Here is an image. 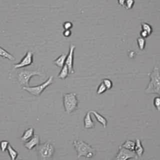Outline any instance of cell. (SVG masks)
<instances>
[{
    "label": "cell",
    "instance_id": "6da1fadb",
    "mask_svg": "<svg viewBox=\"0 0 160 160\" xmlns=\"http://www.w3.org/2000/svg\"><path fill=\"white\" fill-rule=\"evenodd\" d=\"M149 83L144 90L146 94H157L160 96V71L158 68L154 67L149 73Z\"/></svg>",
    "mask_w": 160,
    "mask_h": 160
},
{
    "label": "cell",
    "instance_id": "7a4b0ae2",
    "mask_svg": "<svg viewBox=\"0 0 160 160\" xmlns=\"http://www.w3.org/2000/svg\"><path fill=\"white\" fill-rule=\"evenodd\" d=\"M73 145L77 153L78 159L81 157L91 159L95 154V149L82 140L75 139L73 143Z\"/></svg>",
    "mask_w": 160,
    "mask_h": 160
},
{
    "label": "cell",
    "instance_id": "3957f363",
    "mask_svg": "<svg viewBox=\"0 0 160 160\" xmlns=\"http://www.w3.org/2000/svg\"><path fill=\"white\" fill-rule=\"evenodd\" d=\"M55 153V146L49 141L39 144L37 147V153L39 160H53Z\"/></svg>",
    "mask_w": 160,
    "mask_h": 160
},
{
    "label": "cell",
    "instance_id": "277c9868",
    "mask_svg": "<svg viewBox=\"0 0 160 160\" xmlns=\"http://www.w3.org/2000/svg\"><path fill=\"white\" fill-rule=\"evenodd\" d=\"M63 103L66 113L71 114L74 112L78 106V100L75 93H66L63 96Z\"/></svg>",
    "mask_w": 160,
    "mask_h": 160
},
{
    "label": "cell",
    "instance_id": "5b68a950",
    "mask_svg": "<svg viewBox=\"0 0 160 160\" xmlns=\"http://www.w3.org/2000/svg\"><path fill=\"white\" fill-rule=\"evenodd\" d=\"M43 72L39 70L30 71L22 70L18 71L17 74V79L21 85L23 86H29L31 79L34 76H42Z\"/></svg>",
    "mask_w": 160,
    "mask_h": 160
},
{
    "label": "cell",
    "instance_id": "8992f818",
    "mask_svg": "<svg viewBox=\"0 0 160 160\" xmlns=\"http://www.w3.org/2000/svg\"><path fill=\"white\" fill-rule=\"evenodd\" d=\"M53 83V76H51L48 78V79L44 83L41 85L34 86H23V89L29 93L35 96H39L50 85H51Z\"/></svg>",
    "mask_w": 160,
    "mask_h": 160
},
{
    "label": "cell",
    "instance_id": "52a82bcc",
    "mask_svg": "<svg viewBox=\"0 0 160 160\" xmlns=\"http://www.w3.org/2000/svg\"><path fill=\"white\" fill-rule=\"evenodd\" d=\"M138 158V156L134 151H129L123 148L121 146H120L115 160H129L130 159H137Z\"/></svg>",
    "mask_w": 160,
    "mask_h": 160
},
{
    "label": "cell",
    "instance_id": "ba28073f",
    "mask_svg": "<svg viewBox=\"0 0 160 160\" xmlns=\"http://www.w3.org/2000/svg\"><path fill=\"white\" fill-rule=\"evenodd\" d=\"M33 63V52L31 51H28L25 57L17 64L14 65V68L21 69L25 68L26 66H31Z\"/></svg>",
    "mask_w": 160,
    "mask_h": 160
},
{
    "label": "cell",
    "instance_id": "9c48e42d",
    "mask_svg": "<svg viewBox=\"0 0 160 160\" xmlns=\"http://www.w3.org/2000/svg\"><path fill=\"white\" fill-rule=\"evenodd\" d=\"M76 48V46L74 44H71L70 46V50L68 55L66 56L65 65L68 66L69 70L70 75H73L75 73L74 70V53Z\"/></svg>",
    "mask_w": 160,
    "mask_h": 160
},
{
    "label": "cell",
    "instance_id": "30bf717a",
    "mask_svg": "<svg viewBox=\"0 0 160 160\" xmlns=\"http://www.w3.org/2000/svg\"><path fill=\"white\" fill-rule=\"evenodd\" d=\"M39 136L38 135H34L31 138L25 143L24 146L28 150H31L39 144Z\"/></svg>",
    "mask_w": 160,
    "mask_h": 160
},
{
    "label": "cell",
    "instance_id": "8fae6325",
    "mask_svg": "<svg viewBox=\"0 0 160 160\" xmlns=\"http://www.w3.org/2000/svg\"><path fill=\"white\" fill-rule=\"evenodd\" d=\"M91 111L86 113L84 118V127L85 129L89 130L93 129L95 126L94 122L91 118Z\"/></svg>",
    "mask_w": 160,
    "mask_h": 160
},
{
    "label": "cell",
    "instance_id": "7c38bea8",
    "mask_svg": "<svg viewBox=\"0 0 160 160\" xmlns=\"http://www.w3.org/2000/svg\"><path fill=\"white\" fill-rule=\"evenodd\" d=\"M134 151L138 158H141L144 154V149L142 145V142L139 139H136L135 141V147Z\"/></svg>",
    "mask_w": 160,
    "mask_h": 160
},
{
    "label": "cell",
    "instance_id": "4fadbf2b",
    "mask_svg": "<svg viewBox=\"0 0 160 160\" xmlns=\"http://www.w3.org/2000/svg\"><path fill=\"white\" fill-rule=\"evenodd\" d=\"M91 114H93L94 116L97 121H98L99 123H101L102 125V126H103V128H105L106 126H107L108 121L104 117H103L101 115H100L97 112L92 110V111H91Z\"/></svg>",
    "mask_w": 160,
    "mask_h": 160
},
{
    "label": "cell",
    "instance_id": "5bb4252c",
    "mask_svg": "<svg viewBox=\"0 0 160 160\" xmlns=\"http://www.w3.org/2000/svg\"><path fill=\"white\" fill-rule=\"evenodd\" d=\"M0 57L10 61H15L16 60L15 57L13 55H12L11 53L3 48L2 46H0Z\"/></svg>",
    "mask_w": 160,
    "mask_h": 160
},
{
    "label": "cell",
    "instance_id": "9a60e30c",
    "mask_svg": "<svg viewBox=\"0 0 160 160\" xmlns=\"http://www.w3.org/2000/svg\"><path fill=\"white\" fill-rule=\"evenodd\" d=\"M34 128H30L27 129L23 133V135H22L21 139L22 141H27L28 140H29L30 138H31L33 136H34Z\"/></svg>",
    "mask_w": 160,
    "mask_h": 160
},
{
    "label": "cell",
    "instance_id": "2e32d148",
    "mask_svg": "<svg viewBox=\"0 0 160 160\" xmlns=\"http://www.w3.org/2000/svg\"><path fill=\"white\" fill-rule=\"evenodd\" d=\"M66 56L67 55H65V53H63V54L61 55L58 58H57L55 60L53 61V63L56 65V66L62 68L65 65Z\"/></svg>",
    "mask_w": 160,
    "mask_h": 160
},
{
    "label": "cell",
    "instance_id": "e0dca14e",
    "mask_svg": "<svg viewBox=\"0 0 160 160\" xmlns=\"http://www.w3.org/2000/svg\"><path fill=\"white\" fill-rule=\"evenodd\" d=\"M70 75V73H69V70H68V66L65 65L62 68V70L58 76V78L61 79V80H65L66 79L68 75Z\"/></svg>",
    "mask_w": 160,
    "mask_h": 160
},
{
    "label": "cell",
    "instance_id": "ac0fdd59",
    "mask_svg": "<svg viewBox=\"0 0 160 160\" xmlns=\"http://www.w3.org/2000/svg\"><path fill=\"white\" fill-rule=\"evenodd\" d=\"M121 146L123 148H124L129 151H134L135 147V141H132V140H127L124 143H123Z\"/></svg>",
    "mask_w": 160,
    "mask_h": 160
},
{
    "label": "cell",
    "instance_id": "d6986e66",
    "mask_svg": "<svg viewBox=\"0 0 160 160\" xmlns=\"http://www.w3.org/2000/svg\"><path fill=\"white\" fill-rule=\"evenodd\" d=\"M7 151L8 152V154L10 155V157L11 158V160H16V158H18V153L17 152L16 150H15L11 145L9 144L8 147V149H7Z\"/></svg>",
    "mask_w": 160,
    "mask_h": 160
},
{
    "label": "cell",
    "instance_id": "ffe728a7",
    "mask_svg": "<svg viewBox=\"0 0 160 160\" xmlns=\"http://www.w3.org/2000/svg\"><path fill=\"white\" fill-rule=\"evenodd\" d=\"M141 27L142 30L146 31L149 35L151 34V33L153 32V28L151 27V26L149 24H148L147 23H141Z\"/></svg>",
    "mask_w": 160,
    "mask_h": 160
},
{
    "label": "cell",
    "instance_id": "44dd1931",
    "mask_svg": "<svg viewBox=\"0 0 160 160\" xmlns=\"http://www.w3.org/2000/svg\"><path fill=\"white\" fill-rule=\"evenodd\" d=\"M137 43L138 45V47L140 50L143 51L145 48L146 46V40L144 38H143L141 37H139L137 39Z\"/></svg>",
    "mask_w": 160,
    "mask_h": 160
},
{
    "label": "cell",
    "instance_id": "7402d4cb",
    "mask_svg": "<svg viewBox=\"0 0 160 160\" xmlns=\"http://www.w3.org/2000/svg\"><path fill=\"white\" fill-rule=\"evenodd\" d=\"M102 83L104 85V86H106V89H107V90L111 89L113 88V82L110 79L105 78V79H104L102 81Z\"/></svg>",
    "mask_w": 160,
    "mask_h": 160
},
{
    "label": "cell",
    "instance_id": "603a6c76",
    "mask_svg": "<svg viewBox=\"0 0 160 160\" xmlns=\"http://www.w3.org/2000/svg\"><path fill=\"white\" fill-rule=\"evenodd\" d=\"M9 144H10V143L8 141L3 140L2 141H0V149H1L2 152L5 151L6 150H7Z\"/></svg>",
    "mask_w": 160,
    "mask_h": 160
},
{
    "label": "cell",
    "instance_id": "cb8c5ba5",
    "mask_svg": "<svg viewBox=\"0 0 160 160\" xmlns=\"http://www.w3.org/2000/svg\"><path fill=\"white\" fill-rule=\"evenodd\" d=\"M134 5H135V0H126L124 7L126 10H130L133 8Z\"/></svg>",
    "mask_w": 160,
    "mask_h": 160
},
{
    "label": "cell",
    "instance_id": "d4e9b609",
    "mask_svg": "<svg viewBox=\"0 0 160 160\" xmlns=\"http://www.w3.org/2000/svg\"><path fill=\"white\" fill-rule=\"evenodd\" d=\"M106 90H107V89H106L104 85L101 82L100 83V85H99V86L98 87V88H97L96 93L98 95H101V94H103L104 93H105L106 91Z\"/></svg>",
    "mask_w": 160,
    "mask_h": 160
},
{
    "label": "cell",
    "instance_id": "484cf974",
    "mask_svg": "<svg viewBox=\"0 0 160 160\" xmlns=\"http://www.w3.org/2000/svg\"><path fill=\"white\" fill-rule=\"evenodd\" d=\"M153 105L157 111L160 112V96H156L154 98Z\"/></svg>",
    "mask_w": 160,
    "mask_h": 160
},
{
    "label": "cell",
    "instance_id": "4316f807",
    "mask_svg": "<svg viewBox=\"0 0 160 160\" xmlns=\"http://www.w3.org/2000/svg\"><path fill=\"white\" fill-rule=\"evenodd\" d=\"M63 27L65 30H71L73 28V23L70 21H66L63 23Z\"/></svg>",
    "mask_w": 160,
    "mask_h": 160
},
{
    "label": "cell",
    "instance_id": "83f0119b",
    "mask_svg": "<svg viewBox=\"0 0 160 160\" xmlns=\"http://www.w3.org/2000/svg\"><path fill=\"white\" fill-rule=\"evenodd\" d=\"M140 36H141L140 37L145 39V38H148L149 36V34L146 31H145L144 30H141V32H140Z\"/></svg>",
    "mask_w": 160,
    "mask_h": 160
},
{
    "label": "cell",
    "instance_id": "f1b7e54d",
    "mask_svg": "<svg viewBox=\"0 0 160 160\" xmlns=\"http://www.w3.org/2000/svg\"><path fill=\"white\" fill-rule=\"evenodd\" d=\"M71 33H71V31L70 30H65V31H63V36H64L65 37H66V38H68V37L71 36Z\"/></svg>",
    "mask_w": 160,
    "mask_h": 160
},
{
    "label": "cell",
    "instance_id": "f546056e",
    "mask_svg": "<svg viewBox=\"0 0 160 160\" xmlns=\"http://www.w3.org/2000/svg\"><path fill=\"white\" fill-rule=\"evenodd\" d=\"M126 2V0H118V4L121 6V7H124V5H125V3Z\"/></svg>",
    "mask_w": 160,
    "mask_h": 160
},
{
    "label": "cell",
    "instance_id": "4dcf8cb0",
    "mask_svg": "<svg viewBox=\"0 0 160 160\" xmlns=\"http://www.w3.org/2000/svg\"><path fill=\"white\" fill-rule=\"evenodd\" d=\"M21 160H22V159H21Z\"/></svg>",
    "mask_w": 160,
    "mask_h": 160
}]
</instances>
